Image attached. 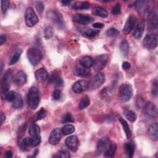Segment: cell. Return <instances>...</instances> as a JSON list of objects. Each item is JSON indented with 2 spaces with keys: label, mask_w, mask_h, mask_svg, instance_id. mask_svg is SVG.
I'll return each mask as SVG.
<instances>
[{
  "label": "cell",
  "mask_w": 158,
  "mask_h": 158,
  "mask_svg": "<svg viewBox=\"0 0 158 158\" xmlns=\"http://www.w3.org/2000/svg\"><path fill=\"white\" fill-rule=\"evenodd\" d=\"M27 101L28 106L31 109H36L40 102V92L38 89L35 86H31L28 90Z\"/></svg>",
  "instance_id": "obj_1"
},
{
  "label": "cell",
  "mask_w": 158,
  "mask_h": 158,
  "mask_svg": "<svg viewBox=\"0 0 158 158\" xmlns=\"http://www.w3.org/2000/svg\"><path fill=\"white\" fill-rule=\"evenodd\" d=\"M41 143V136L40 135L32 137H27L23 139L20 143V147L22 150H27L29 147H36Z\"/></svg>",
  "instance_id": "obj_2"
},
{
  "label": "cell",
  "mask_w": 158,
  "mask_h": 158,
  "mask_svg": "<svg viewBox=\"0 0 158 158\" xmlns=\"http://www.w3.org/2000/svg\"><path fill=\"white\" fill-rule=\"evenodd\" d=\"M27 57L33 65H36L42 59L43 54L41 51L36 48H31L28 49Z\"/></svg>",
  "instance_id": "obj_3"
},
{
  "label": "cell",
  "mask_w": 158,
  "mask_h": 158,
  "mask_svg": "<svg viewBox=\"0 0 158 158\" xmlns=\"http://www.w3.org/2000/svg\"><path fill=\"white\" fill-rule=\"evenodd\" d=\"M12 76V70L10 69L7 70L6 73L4 74L1 85V98H6V96L9 91L10 87V80Z\"/></svg>",
  "instance_id": "obj_4"
},
{
  "label": "cell",
  "mask_w": 158,
  "mask_h": 158,
  "mask_svg": "<svg viewBox=\"0 0 158 158\" xmlns=\"http://www.w3.org/2000/svg\"><path fill=\"white\" fill-rule=\"evenodd\" d=\"M25 24L28 27L35 26L38 22V17L31 7L27 9L25 14Z\"/></svg>",
  "instance_id": "obj_5"
},
{
  "label": "cell",
  "mask_w": 158,
  "mask_h": 158,
  "mask_svg": "<svg viewBox=\"0 0 158 158\" xmlns=\"http://www.w3.org/2000/svg\"><path fill=\"white\" fill-rule=\"evenodd\" d=\"M143 111L144 114L149 118H156L157 117V106L151 102H146L143 106Z\"/></svg>",
  "instance_id": "obj_6"
},
{
  "label": "cell",
  "mask_w": 158,
  "mask_h": 158,
  "mask_svg": "<svg viewBox=\"0 0 158 158\" xmlns=\"http://www.w3.org/2000/svg\"><path fill=\"white\" fill-rule=\"evenodd\" d=\"M133 94V89L131 86L128 84H122L120 86L119 94L121 99L123 102L128 101Z\"/></svg>",
  "instance_id": "obj_7"
},
{
  "label": "cell",
  "mask_w": 158,
  "mask_h": 158,
  "mask_svg": "<svg viewBox=\"0 0 158 158\" xmlns=\"http://www.w3.org/2000/svg\"><path fill=\"white\" fill-rule=\"evenodd\" d=\"M111 141L108 137L104 136L100 138L97 143L96 146V154L98 156L104 153L109 148Z\"/></svg>",
  "instance_id": "obj_8"
},
{
  "label": "cell",
  "mask_w": 158,
  "mask_h": 158,
  "mask_svg": "<svg viewBox=\"0 0 158 158\" xmlns=\"http://www.w3.org/2000/svg\"><path fill=\"white\" fill-rule=\"evenodd\" d=\"M157 40L156 35L148 34L143 40V46L147 49H154L157 47Z\"/></svg>",
  "instance_id": "obj_9"
},
{
  "label": "cell",
  "mask_w": 158,
  "mask_h": 158,
  "mask_svg": "<svg viewBox=\"0 0 158 158\" xmlns=\"http://www.w3.org/2000/svg\"><path fill=\"white\" fill-rule=\"evenodd\" d=\"M109 60V56L107 54H101L98 56H97L94 60V64L93 67L95 70L99 71L103 69Z\"/></svg>",
  "instance_id": "obj_10"
},
{
  "label": "cell",
  "mask_w": 158,
  "mask_h": 158,
  "mask_svg": "<svg viewBox=\"0 0 158 158\" xmlns=\"http://www.w3.org/2000/svg\"><path fill=\"white\" fill-rule=\"evenodd\" d=\"M105 81V75L103 73H98L89 83V88L93 89H97L99 88Z\"/></svg>",
  "instance_id": "obj_11"
},
{
  "label": "cell",
  "mask_w": 158,
  "mask_h": 158,
  "mask_svg": "<svg viewBox=\"0 0 158 158\" xmlns=\"http://www.w3.org/2000/svg\"><path fill=\"white\" fill-rule=\"evenodd\" d=\"M47 18L55 23L59 27H61L64 25V22L62 17L60 14L55 10H49L46 14Z\"/></svg>",
  "instance_id": "obj_12"
},
{
  "label": "cell",
  "mask_w": 158,
  "mask_h": 158,
  "mask_svg": "<svg viewBox=\"0 0 158 158\" xmlns=\"http://www.w3.org/2000/svg\"><path fill=\"white\" fill-rule=\"evenodd\" d=\"M93 18L87 14H77L72 17V20L75 23L86 25L91 23L93 21Z\"/></svg>",
  "instance_id": "obj_13"
},
{
  "label": "cell",
  "mask_w": 158,
  "mask_h": 158,
  "mask_svg": "<svg viewBox=\"0 0 158 158\" xmlns=\"http://www.w3.org/2000/svg\"><path fill=\"white\" fill-rule=\"evenodd\" d=\"M62 131L60 129L56 128H54L51 133L49 139H48V141L49 143L51 144V145H56L57 144L60 139H61V137H62Z\"/></svg>",
  "instance_id": "obj_14"
},
{
  "label": "cell",
  "mask_w": 158,
  "mask_h": 158,
  "mask_svg": "<svg viewBox=\"0 0 158 158\" xmlns=\"http://www.w3.org/2000/svg\"><path fill=\"white\" fill-rule=\"evenodd\" d=\"M136 22V18L133 15H130L127 20H126V22L125 23V25L123 28V32L125 35L129 34L133 29L135 24Z\"/></svg>",
  "instance_id": "obj_15"
},
{
  "label": "cell",
  "mask_w": 158,
  "mask_h": 158,
  "mask_svg": "<svg viewBox=\"0 0 158 158\" xmlns=\"http://www.w3.org/2000/svg\"><path fill=\"white\" fill-rule=\"evenodd\" d=\"M89 88V82L86 80L77 81L72 86V90L76 93H81Z\"/></svg>",
  "instance_id": "obj_16"
},
{
  "label": "cell",
  "mask_w": 158,
  "mask_h": 158,
  "mask_svg": "<svg viewBox=\"0 0 158 158\" xmlns=\"http://www.w3.org/2000/svg\"><path fill=\"white\" fill-rule=\"evenodd\" d=\"M65 144L73 152L77 151L78 145V139L75 135H71L65 139Z\"/></svg>",
  "instance_id": "obj_17"
},
{
  "label": "cell",
  "mask_w": 158,
  "mask_h": 158,
  "mask_svg": "<svg viewBox=\"0 0 158 158\" xmlns=\"http://www.w3.org/2000/svg\"><path fill=\"white\" fill-rule=\"evenodd\" d=\"M27 77L26 74L23 71L18 72L13 78L14 83L18 86H22L26 83Z\"/></svg>",
  "instance_id": "obj_18"
},
{
  "label": "cell",
  "mask_w": 158,
  "mask_h": 158,
  "mask_svg": "<svg viewBox=\"0 0 158 158\" xmlns=\"http://www.w3.org/2000/svg\"><path fill=\"white\" fill-rule=\"evenodd\" d=\"M35 77L37 81L40 82L44 81L47 79H48V73L46 69L43 68H41L38 69L35 73Z\"/></svg>",
  "instance_id": "obj_19"
},
{
  "label": "cell",
  "mask_w": 158,
  "mask_h": 158,
  "mask_svg": "<svg viewBox=\"0 0 158 158\" xmlns=\"http://www.w3.org/2000/svg\"><path fill=\"white\" fill-rule=\"evenodd\" d=\"M90 72L91 71L89 68L84 67L80 64V65L76 66L73 70L74 74L79 77H87L90 74Z\"/></svg>",
  "instance_id": "obj_20"
},
{
  "label": "cell",
  "mask_w": 158,
  "mask_h": 158,
  "mask_svg": "<svg viewBox=\"0 0 158 158\" xmlns=\"http://www.w3.org/2000/svg\"><path fill=\"white\" fill-rule=\"evenodd\" d=\"M158 125L157 123H152L150 125L148 129V135L150 138L153 141H157L158 139Z\"/></svg>",
  "instance_id": "obj_21"
},
{
  "label": "cell",
  "mask_w": 158,
  "mask_h": 158,
  "mask_svg": "<svg viewBox=\"0 0 158 158\" xmlns=\"http://www.w3.org/2000/svg\"><path fill=\"white\" fill-rule=\"evenodd\" d=\"M144 26L145 24L144 21H141L139 23H138L133 33V35L135 38L139 39L142 36L144 30Z\"/></svg>",
  "instance_id": "obj_22"
},
{
  "label": "cell",
  "mask_w": 158,
  "mask_h": 158,
  "mask_svg": "<svg viewBox=\"0 0 158 158\" xmlns=\"http://www.w3.org/2000/svg\"><path fill=\"white\" fill-rule=\"evenodd\" d=\"M80 64L84 67L90 68L93 66L94 64V59L88 56H83L80 60Z\"/></svg>",
  "instance_id": "obj_23"
},
{
  "label": "cell",
  "mask_w": 158,
  "mask_h": 158,
  "mask_svg": "<svg viewBox=\"0 0 158 158\" xmlns=\"http://www.w3.org/2000/svg\"><path fill=\"white\" fill-rule=\"evenodd\" d=\"M90 7V4L86 1H77L72 5V9L74 10H85Z\"/></svg>",
  "instance_id": "obj_24"
},
{
  "label": "cell",
  "mask_w": 158,
  "mask_h": 158,
  "mask_svg": "<svg viewBox=\"0 0 158 158\" xmlns=\"http://www.w3.org/2000/svg\"><path fill=\"white\" fill-rule=\"evenodd\" d=\"M118 120L119 122L120 123L121 125L122 126V128H123V131H124V132L125 133L126 137L127 138H130V136L131 135V131L130 130L128 124L127 122V121L124 118H123L122 117H118Z\"/></svg>",
  "instance_id": "obj_25"
},
{
  "label": "cell",
  "mask_w": 158,
  "mask_h": 158,
  "mask_svg": "<svg viewBox=\"0 0 158 158\" xmlns=\"http://www.w3.org/2000/svg\"><path fill=\"white\" fill-rule=\"evenodd\" d=\"M93 14L94 15L99 16L101 17H107L108 16V12L104 8L101 7H95L93 9Z\"/></svg>",
  "instance_id": "obj_26"
},
{
  "label": "cell",
  "mask_w": 158,
  "mask_h": 158,
  "mask_svg": "<svg viewBox=\"0 0 158 158\" xmlns=\"http://www.w3.org/2000/svg\"><path fill=\"white\" fill-rule=\"evenodd\" d=\"M47 114V111L46 109H44V108H41L40 110L39 111H38L32 117H31V120L33 122H36L38 120H41L43 118H44L46 115Z\"/></svg>",
  "instance_id": "obj_27"
},
{
  "label": "cell",
  "mask_w": 158,
  "mask_h": 158,
  "mask_svg": "<svg viewBox=\"0 0 158 158\" xmlns=\"http://www.w3.org/2000/svg\"><path fill=\"white\" fill-rule=\"evenodd\" d=\"M123 115L130 122H134L136 120V114L129 109H125L123 110Z\"/></svg>",
  "instance_id": "obj_28"
},
{
  "label": "cell",
  "mask_w": 158,
  "mask_h": 158,
  "mask_svg": "<svg viewBox=\"0 0 158 158\" xmlns=\"http://www.w3.org/2000/svg\"><path fill=\"white\" fill-rule=\"evenodd\" d=\"M117 149V144L115 143H110L109 148L104 153V156L106 157H112L115 155Z\"/></svg>",
  "instance_id": "obj_29"
},
{
  "label": "cell",
  "mask_w": 158,
  "mask_h": 158,
  "mask_svg": "<svg viewBox=\"0 0 158 158\" xmlns=\"http://www.w3.org/2000/svg\"><path fill=\"white\" fill-rule=\"evenodd\" d=\"M135 144L133 143H127L124 145L125 152L128 157H132L135 152Z\"/></svg>",
  "instance_id": "obj_30"
},
{
  "label": "cell",
  "mask_w": 158,
  "mask_h": 158,
  "mask_svg": "<svg viewBox=\"0 0 158 158\" xmlns=\"http://www.w3.org/2000/svg\"><path fill=\"white\" fill-rule=\"evenodd\" d=\"M90 104V100L88 96H84L80 99L78 104V109L80 110H83L86 108Z\"/></svg>",
  "instance_id": "obj_31"
},
{
  "label": "cell",
  "mask_w": 158,
  "mask_h": 158,
  "mask_svg": "<svg viewBox=\"0 0 158 158\" xmlns=\"http://www.w3.org/2000/svg\"><path fill=\"white\" fill-rule=\"evenodd\" d=\"M28 133H29L30 135H31V136L40 135V128L36 123H33L30 125V127L29 128Z\"/></svg>",
  "instance_id": "obj_32"
},
{
  "label": "cell",
  "mask_w": 158,
  "mask_h": 158,
  "mask_svg": "<svg viewBox=\"0 0 158 158\" xmlns=\"http://www.w3.org/2000/svg\"><path fill=\"white\" fill-rule=\"evenodd\" d=\"M23 99L20 94H17L16 99L14 100L12 104V106L15 109H21L23 106Z\"/></svg>",
  "instance_id": "obj_33"
},
{
  "label": "cell",
  "mask_w": 158,
  "mask_h": 158,
  "mask_svg": "<svg viewBox=\"0 0 158 158\" xmlns=\"http://www.w3.org/2000/svg\"><path fill=\"white\" fill-rule=\"evenodd\" d=\"M75 127L72 124H67V125H64L62 128V130H61L62 133L64 135H70V134L73 133L75 131Z\"/></svg>",
  "instance_id": "obj_34"
},
{
  "label": "cell",
  "mask_w": 158,
  "mask_h": 158,
  "mask_svg": "<svg viewBox=\"0 0 158 158\" xmlns=\"http://www.w3.org/2000/svg\"><path fill=\"white\" fill-rule=\"evenodd\" d=\"M120 49L124 56H127L129 49V44L127 40H123L122 41V42L120 44Z\"/></svg>",
  "instance_id": "obj_35"
},
{
  "label": "cell",
  "mask_w": 158,
  "mask_h": 158,
  "mask_svg": "<svg viewBox=\"0 0 158 158\" xmlns=\"http://www.w3.org/2000/svg\"><path fill=\"white\" fill-rule=\"evenodd\" d=\"M22 50H18L13 55L12 57L11 58L10 60L9 61V65H14L15 64H16L17 62V61L19 60L20 56H21V54H22Z\"/></svg>",
  "instance_id": "obj_36"
},
{
  "label": "cell",
  "mask_w": 158,
  "mask_h": 158,
  "mask_svg": "<svg viewBox=\"0 0 158 158\" xmlns=\"http://www.w3.org/2000/svg\"><path fill=\"white\" fill-rule=\"evenodd\" d=\"M98 30H93V29H87L85 30L83 33V35L88 38H93L96 36L99 33Z\"/></svg>",
  "instance_id": "obj_37"
},
{
  "label": "cell",
  "mask_w": 158,
  "mask_h": 158,
  "mask_svg": "<svg viewBox=\"0 0 158 158\" xmlns=\"http://www.w3.org/2000/svg\"><path fill=\"white\" fill-rule=\"evenodd\" d=\"M106 35L108 37L115 38V37H117L118 36L119 31L115 28H110L106 30Z\"/></svg>",
  "instance_id": "obj_38"
},
{
  "label": "cell",
  "mask_w": 158,
  "mask_h": 158,
  "mask_svg": "<svg viewBox=\"0 0 158 158\" xmlns=\"http://www.w3.org/2000/svg\"><path fill=\"white\" fill-rule=\"evenodd\" d=\"M74 122V118L71 113L67 112L66 113L62 118V122L63 123H72Z\"/></svg>",
  "instance_id": "obj_39"
},
{
  "label": "cell",
  "mask_w": 158,
  "mask_h": 158,
  "mask_svg": "<svg viewBox=\"0 0 158 158\" xmlns=\"http://www.w3.org/2000/svg\"><path fill=\"white\" fill-rule=\"evenodd\" d=\"M17 95V94L14 91H8L6 96V99L9 102H13L14 100L16 99Z\"/></svg>",
  "instance_id": "obj_40"
},
{
  "label": "cell",
  "mask_w": 158,
  "mask_h": 158,
  "mask_svg": "<svg viewBox=\"0 0 158 158\" xmlns=\"http://www.w3.org/2000/svg\"><path fill=\"white\" fill-rule=\"evenodd\" d=\"M1 3L2 12L4 14H5L10 6V1H7V0H2V1H1Z\"/></svg>",
  "instance_id": "obj_41"
},
{
  "label": "cell",
  "mask_w": 158,
  "mask_h": 158,
  "mask_svg": "<svg viewBox=\"0 0 158 158\" xmlns=\"http://www.w3.org/2000/svg\"><path fill=\"white\" fill-rule=\"evenodd\" d=\"M49 77V82L52 83V82H55L60 77L59 74L57 71H54L51 73Z\"/></svg>",
  "instance_id": "obj_42"
},
{
  "label": "cell",
  "mask_w": 158,
  "mask_h": 158,
  "mask_svg": "<svg viewBox=\"0 0 158 158\" xmlns=\"http://www.w3.org/2000/svg\"><path fill=\"white\" fill-rule=\"evenodd\" d=\"M44 37L46 39H49L52 37L53 35V31L52 28L50 27H46L44 30Z\"/></svg>",
  "instance_id": "obj_43"
},
{
  "label": "cell",
  "mask_w": 158,
  "mask_h": 158,
  "mask_svg": "<svg viewBox=\"0 0 158 158\" xmlns=\"http://www.w3.org/2000/svg\"><path fill=\"white\" fill-rule=\"evenodd\" d=\"M56 157H62V158H69L70 157L69 153L66 151H60L57 153L56 155L54 156Z\"/></svg>",
  "instance_id": "obj_44"
},
{
  "label": "cell",
  "mask_w": 158,
  "mask_h": 158,
  "mask_svg": "<svg viewBox=\"0 0 158 158\" xmlns=\"http://www.w3.org/2000/svg\"><path fill=\"white\" fill-rule=\"evenodd\" d=\"M121 12V6L120 4H116L112 8V13L113 15H118Z\"/></svg>",
  "instance_id": "obj_45"
},
{
  "label": "cell",
  "mask_w": 158,
  "mask_h": 158,
  "mask_svg": "<svg viewBox=\"0 0 158 158\" xmlns=\"http://www.w3.org/2000/svg\"><path fill=\"white\" fill-rule=\"evenodd\" d=\"M35 6H36V9L37 11L39 13L41 14V13H42L43 12L44 6L43 3L41 1H37V2H36Z\"/></svg>",
  "instance_id": "obj_46"
},
{
  "label": "cell",
  "mask_w": 158,
  "mask_h": 158,
  "mask_svg": "<svg viewBox=\"0 0 158 158\" xmlns=\"http://www.w3.org/2000/svg\"><path fill=\"white\" fill-rule=\"evenodd\" d=\"M157 89H158L157 81V80H156L154 81V82H153V83H152V86L151 93H152V96H157Z\"/></svg>",
  "instance_id": "obj_47"
},
{
  "label": "cell",
  "mask_w": 158,
  "mask_h": 158,
  "mask_svg": "<svg viewBox=\"0 0 158 158\" xmlns=\"http://www.w3.org/2000/svg\"><path fill=\"white\" fill-rule=\"evenodd\" d=\"M61 91L59 89H56L53 91L52 94V98L54 100H59L60 98Z\"/></svg>",
  "instance_id": "obj_48"
},
{
  "label": "cell",
  "mask_w": 158,
  "mask_h": 158,
  "mask_svg": "<svg viewBox=\"0 0 158 158\" xmlns=\"http://www.w3.org/2000/svg\"><path fill=\"white\" fill-rule=\"evenodd\" d=\"M145 103H146V102L143 99V98H139L137 99V104L138 105L139 107L143 108V106H144Z\"/></svg>",
  "instance_id": "obj_49"
},
{
  "label": "cell",
  "mask_w": 158,
  "mask_h": 158,
  "mask_svg": "<svg viewBox=\"0 0 158 158\" xmlns=\"http://www.w3.org/2000/svg\"><path fill=\"white\" fill-rule=\"evenodd\" d=\"M122 69H124V70H128V69H129L131 67V65H130V64L128 62L125 61V62H123L122 63Z\"/></svg>",
  "instance_id": "obj_50"
},
{
  "label": "cell",
  "mask_w": 158,
  "mask_h": 158,
  "mask_svg": "<svg viewBox=\"0 0 158 158\" xmlns=\"http://www.w3.org/2000/svg\"><path fill=\"white\" fill-rule=\"evenodd\" d=\"M63 84H64V81H63V80H62V79L60 78V77H59L56 81H55V85H56V86H62V85H63Z\"/></svg>",
  "instance_id": "obj_51"
},
{
  "label": "cell",
  "mask_w": 158,
  "mask_h": 158,
  "mask_svg": "<svg viewBox=\"0 0 158 158\" xmlns=\"http://www.w3.org/2000/svg\"><path fill=\"white\" fill-rule=\"evenodd\" d=\"M104 26V25L102 23H100V22H96L93 23V27L95 28H101Z\"/></svg>",
  "instance_id": "obj_52"
},
{
  "label": "cell",
  "mask_w": 158,
  "mask_h": 158,
  "mask_svg": "<svg viewBox=\"0 0 158 158\" xmlns=\"http://www.w3.org/2000/svg\"><path fill=\"white\" fill-rule=\"evenodd\" d=\"M6 40V35L4 34H1L0 36V44L2 45Z\"/></svg>",
  "instance_id": "obj_53"
},
{
  "label": "cell",
  "mask_w": 158,
  "mask_h": 158,
  "mask_svg": "<svg viewBox=\"0 0 158 158\" xmlns=\"http://www.w3.org/2000/svg\"><path fill=\"white\" fill-rule=\"evenodd\" d=\"M12 156H13V154L11 151H7L5 154V157L7 158H11L12 157Z\"/></svg>",
  "instance_id": "obj_54"
},
{
  "label": "cell",
  "mask_w": 158,
  "mask_h": 158,
  "mask_svg": "<svg viewBox=\"0 0 158 158\" xmlns=\"http://www.w3.org/2000/svg\"><path fill=\"white\" fill-rule=\"evenodd\" d=\"M6 119V116L5 115L2 113V112H1V114H0V120H1V125H2L4 121Z\"/></svg>",
  "instance_id": "obj_55"
},
{
  "label": "cell",
  "mask_w": 158,
  "mask_h": 158,
  "mask_svg": "<svg viewBox=\"0 0 158 158\" xmlns=\"http://www.w3.org/2000/svg\"><path fill=\"white\" fill-rule=\"evenodd\" d=\"M70 2H71V1H62V4L64 6H67V5H69Z\"/></svg>",
  "instance_id": "obj_56"
},
{
  "label": "cell",
  "mask_w": 158,
  "mask_h": 158,
  "mask_svg": "<svg viewBox=\"0 0 158 158\" xmlns=\"http://www.w3.org/2000/svg\"><path fill=\"white\" fill-rule=\"evenodd\" d=\"M38 150H36V151H35V152H35V153H36V154H37V153H38ZM34 156H36V155H35V154H33V157H34Z\"/></svg>",
  "instance_id": "obj_57"
}]
</instances>
